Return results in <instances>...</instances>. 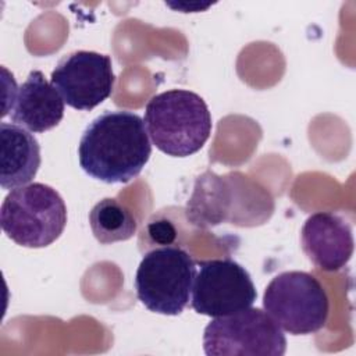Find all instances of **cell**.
I'll use <instances>...</instances> for the list:
<instances>
[{
	"mask_svg": "<svg viewBox=\"0 0 356 356\" xmlns=\"http://www.w3.org/2000/svg\"><path fill=\"white\" fill-rule=\"evenodd\" d=\"M150 154L145 121L128 110L97 115L83 131L78 146L82 170L106 184H125L138 177Z\"/></svg>",
	"mask_w": 356,
	"mask_h": 356,
	"instance_id": "cell-1",
	"label": "cell"
},
{
	"mask_svg": "<svg viewBox=\"0 0 356 356\" xmlns=\"http://www.w3.org/2000/svg\"><path fill=\"white\" fill-rule=\"evenodd\" d=\"M143 121L152 143L171 157L199 152L213 128L206 102L188 89H170L150 97Z\"/></svg>",
	"mask_w": 356,
	"mask_h": 356,
	"instance_id": "cell-2",
	"label": "cell"
},
{
	"mask_svg": "<svg viewBox=\"0 0 356 356\" xmlns=\"http://www.w3.org/2000/svg\"><path fill=\"white\" fill-rule=\"evenodd\" d=\"M3 232L24 248H46L67 225V206L60 193L42 182L11 189L0 210Z\"/></svg>",
	"mask_w": 356,
	"mask_h": 356,
	"instance_id": "cell-3",
	"label": "cell"
},
{
	"mask_svg": "<svg viewBox=\"0 0 356 356\" xmlns=\"http://www.w3.org/2000/svg\"><path fill=\"white\" fill-rule=\"evenodd\" d=\"M195 275L196 264L185 249H152L145 253L136 270V296L153 313L178 316L189 303Z\"/></svg>",
	"mask_w": 356,
	"mask_h": 356,
	"instance_id": "cell-4",
	"label": "cell"
},
{
	"mask_svg": "<svg viewBox=\"0 0 356 356\" xmlns=\"http://www.w3.org/2000/svg\"><path fill=\"white\" fill-rule=\"evenodd\" d=\"M263 309L282 331L309 335L325 325L330 300L314 275L306 271H284L266 286Z\"/></svg>",
	"mask_w": 356,
	"mask_h": 356,
	"instance_id": "cell-5",
	"label": "cell"
},
{
	"mask_svg": "<svg viewBox=\"0 0 356 356\" xmlns=\"http://www.w3.org/2000/svg\"><path fill=\"white\" fill-rule=\"evenodd\" d=\"M207 356H282L286 338L282 330L261 309L214 317L203 332Z\"/></svg>",
	"mask_w": 356,
	"mask_h": 356,
	"instance_id": "cell-6",
	"label": "cell"
},
{
	"mask_svg": "<svg viewBox=\"0 0 356 356\" xmlns=\"http://www.w3.org/2000/svg\"><path fill=\"white\" fill-rule=\"evenodd\" d=\"M257 291L250 274L235 260L197 261L191 305L197 314L221 317L250 307Z\"/></svg>",
	"mask_w": 356,
	"mask_h": 356,
	"instance_id": "cell-7",
	"label": "cell"
},
{
	"mask_svg": "<svg viewBox=\"0 0 356 356\" xmlns=\"http://www.w3.org/2000/svg\"><path fill=\"white\" fill-rule=\"evenodd\" d=\"M50 82L67 106L88 111L110 97L115 75L107 54L76 50L58 61L51 71Z\"/></svg>",
	"mask_w": 356,
	"mask_h": 356,
	"instance_id": "cell-8",
	"label": "cell"
},
{
	"mask_svg": "<svg viewBox=\"0 0 356 356\" xmlns=\"http://www.w3.org/2000/svg\"><path fill=\"white\" fill-rule=\"evenodd\" d=\"M300 242L307 259L324 271L343 268L355 248L349 222L332 211H317L309 216L300 231Z\"/></svg>",
	"mask_w": 356,
	"mask_h": 356,
	"instance_id": "cell-9",
	"label": "cell"
},
{
	"mask_svg": "<svg viewBox=\"0 0 356 356\" xmlns=\"http://www.w3.org/2000/svg\"><path fill=\"white\" fill-rule=\"evenodd\" d=\"M11 121L29 132H44L60 124L64 117V100L39 70L29 72L18 88Z\"/></svg>",
	"mask_w": 356,
	"mask_h": 356,
	"instance_id": "cell-10",
	"label": "cell"
},
{
	"mask_svg": "<svg viewBox=\"0 0 356 356\" xmlns=\"http://www.w3.org/2000/svg\"><path fill=\"white\" fill-rule=\"evenodd\" d=\"M40 167V146L36 138L14 122L0 124V185L14 189L28 185Z\"/></svg>",
	"mask_w": 356,
	"mask_h": 356,
	"instance_id": "cell-11",
	"label": "cell"
},
{
	"mask_svg": "<svg viewBox=\"0 0 356 356\" xmlns=\"http://www.w3.org/2000/svg\"><path fill=\"white\" fill-rule=\"evenodd\" d=\"M232 188L225 177L206 171L196 178L193 193L185 209L186 221L197 228L218 225L228 218Z\"/></svg>",
	"mask_w": 356,
	"mask_h": 356,
	"instance_id": "cell-12",
	"label": "cell"
},
{
	"mask_svg": "<svg viewBox=\"0 0 356 356\" xmlns=\"http://www.w3.org/2000/svg\"><path fill=\"white\" fill-rule=\"evenodd\" d=\"M89 224L95 238L103 245L131 239L138 227L131 209L114 197L102 199L92 207Z\"/></svg>",
	"mask_w": 356,
	"mask_h": 356,
	"instance_id": "cell-13",
	"label": "cell"
},
{
	"mask_svg": "<svg viewBox=\"0 0 356 356\" xmlns=\"http://www.w3.org/2000/svg\"><path fill=\"white\" fill-rule=\"evenodd\" d=\"M147 232L150 235V238L160 245H170L171 242L175 241L177 238V231L174 228V225L167 220L159 218L154 216V220H150L147 224Z\"/></svg>",
	"mask_w": 356,
	"mask_h": 356,
	"instance_id": "cell-14",
	"label": "cell"
}]
</instances>
